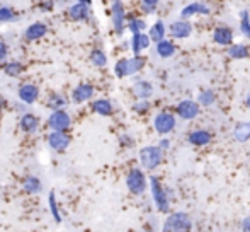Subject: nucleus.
Listing matches in <instances>:
<instances>
[{
    "instance_id": "1",
    "label": "nucleus",
    "mask_w": 250,
    "mask_h": 232,
    "mask_svg": "<svg viewBox=\"0 0 250 232\" xmlns=\"http://www.w3.org/2000/svg\"><path fill=\"white\" fill-rule=\"evenodd\" d=\"M191 229H192V222L188 213L175 212L167 217L162 232H191Z\"/></svg>"
},
{
    "instance_id": "2",
    "label": "nucleus",
    "mask_w": 250,
    "mask_h": 232,
    "mask_svg": "<svg viewBox=\"0 0 250 232\" xmlns=\"http://www.w3.org/2000/svg\"><path fill=\"white\" fill-rule=\"evenodd\" d=\"M162 157H164V152H162L157 145L143 147V149L140 150V162H142V166L148 171H153L160 166Z\"/></svg>"
},
{
    "instance_id": "3",
    "label": "nucleus",
    "mask_w": 250,
    "mask_h": 232,
    "mask_svg": "<svg viewBox=\"0 0 250 232\" xmlns=\"http://www.w3.org/2000/svg\"><path fill=\"white\" fill-rule=\"evenodd\" d=\"M150 188H151V196H153V202L157 205V209L160 212H168V205H170V200L167 196V189L160 185L158 178L151 176L150 178Z\"/></svg>"
},
{
    "instance_id": "4",
    "label": "nucleus",
    "mask_w": 250,
    "mask_h": 232,
    "mask_svg": "<svg viewBox=\"0 0 250 232\" xmlns=\"http://www.w3.org/2000/svg\"><path fill=\"white\" fill-rule=\"evenodd\" d=\"M111 21L112 27L118 34L125 33L126 27V9L123 0H111Z\"/></svg>"
},
{
    "instance_id": "5",
    "label": "nucleus",
    "mask_w": 250,
    "mask_h": 232,
    "mask_svg": "<svg viewBox=\"0 0 250 232\" xmlns=\"http://www.w3.org/2000/svg\"><path fill=\"white\" fill-rule=\"evenodd\" d=\"M48 126L51 128V132H66L72 126V116L65 110H55L48 118Z\"/></svg>"
},
{
    "instance_id": "6",
    "label": "nucleus",
    "mask_w": 250,
    "mask_h": 232,
    "mask_svg": "<svg viewBox=\"0 0 250 232\" xmlns=\"http://www.w3.org/2000/svg\"><path fill=\"white\" fill-rule=\"evenodd\" d=\"M126 186L133 195H142L146 189V178L142 169H131L126 176Z\"/></svg>"
},
{
    "instance_id": "7",
    "label": "nucleus",
    "mask_w": 250,
    "mask_h": 232,
    "mask_svg": "<svg viewBox=\"0 0 250 232\" xmlns=\"http://www.w3.org/2000/svg\"><path fill=\"white\" fill-rule=\"evenodd\" d=\"M153 126H155V132L160 133V135H167L170 133L172 130L175 128V116L168 111H162L155 116L153 119Z\"/></svg>"
},
{
    "instance_id": "8",
    "label": "nucleus",
    "mask_w": 250,
    "mask_h": 232,
    "mask_svg": "<svg viewBox=\"0 0 250 232\" xmlns=\"http://www.w3.org/2000/svg\"><path fill=\"white\" fill-rule=\"evenodd\" d=\"M17 97H19L21 103L26 104V106L34 104L38 101V97H40V87L31 82L22 84V86L19 87V91H17Z\"/></svg>"
},
{
    "instance_id": "9",
    "label": "nucleus",
    "mask_w": 250,
    "mask_h": 232,
    "mask_svg": "<svg viewBox=\"0 0 250 232\" xmlns=\"http://www.w3.org/2000/svg\"><path fill=\"white\" fill-rule=\"evenodd\" d=\"M167 31L170 33L172 38H175V40H186V38L191 36L192 24L186 19H179V21H175V23H172Z\"/></svg>"
},
{
    "instance_id": "10",
    "label": "nucleus",
    "mask_w": 250,
    "mask_h": 232,
    "mask_svg": "<svg viewBox=\"0 0 250 232\" xmlns=\"http://www.w3.org/2000/svg\"><path fill=\"white\" fill-rule=\"evenodd\" d=\"M48 145L55 152H65L70 145V135H66V132H51L48 135Z\"/></svg>"
},
{
    "instance_id": "11",
    "label": "nucleus",
    "mask_w": 250,
    "mask_h": 232,
    "mask_svg": "<svg viewBox=\"0 0 250 232\" xmlns=\"http://www.w3.org/2000/svg\"><path fill=\"white\" fill-rule=\"evenodd\" d=\"M94 93H96V89H94L92 84H87V82L79 84L72 93V101L77 104H82V103H85V101L92 99Z\"/></svg>"
},
{
    "instance_id": "12",
    "label": "nucleus",
    "mask_w": 250,
    "mask_h": 232,
    "mask_svg": "<svg viewBox=\"0 0 250 232\" xmlns=\"http://www.w3.org/2000/svg\"><path fill=\"white\" fill-rule=\"evenodd\" d=\"M175 111H177V115L181 116L182 119H194L196 116L199 115V104L191 99H186L177 104Z\"/></svg>"
},
{
    "instance_id": "13",
    "label": "nucleus",
    "mask_w": 250,
    "mask_h": 232,
    "mask_svg": "<svg viewBox=\"0 0 250 232\" xmlns=\"http://www.w3.org/2000/svg\"><path fill=\"white\" fill-rule=\"evenodd\" d=\"M209 12H211V9L204 2H192L181 10V19L189 21L192 16H198V14H201V16H208Z\"/></svg>"
},
{
    "instance_id": "14",
    "label": "nucleus",
    "mask_w": 250,
    "mask_h": 232,
    "mask_svg": "<svg viewBox=\"0 0 250 232\" xmlns=\"http://www.w3.org/2000/svg\"><path fill=\"white\" fill-rule=\"evenodd\" d=\"M233 29L228 26H220L214 29L213 33V41L216 45H220V46H230V45H233Z\"/></svg>"
},
{
    "instance_id": "15",
    "label": "nucleus",
    "mask_w": 250,
    "mask_h": 232,
    "mask_svg": "<svg viewBox=\"0 0 250 232\" xmlns=\"http://www.w3.org/2000/svg\"><path fill=\"white\" fill-rule=\"evenodd\" d=\"M48 33V26L44 23H33L24 31V40L26 41H38L44 38Z\"/></svg>"
},
{
    "instance_id": "16",
    "label": "nucleus",
    "mask_w": 250,
    "mask_h": 232,
    "mask_svg": "<svg viewBox=\"0 0 250 232\" xmlns=\"http://www.w3.org/2000/svg\"><path fill=\"white\" fill-rule=\"evenodd\" d=\"M66 14H68V17L72 21H77V23H80V21H87V19H89L90 7L85 5V3L75 2L73 5H70L68 9H66Z\"/></svg>"
},
{
    "instance_id": "17",
    "label": "nucleus",
    "mask_w": 250,
    "mask_h": 232,
    "mask_svg": "<svg viewBox=\"0 0 250 232\" xmlns=\"http://www.w3.org/2000/svg\"><path fill=\"white\" fill-rule=\"evenodd\" d=\"M150 38L146 33H138V34H133L131 41H129V46H131L133 55H142V51L148 50L150 48Z\"/></svg>"
},
{
    "instance_id": "18",
    "label": "nucleus",
    "mask_w": 250,
    "mask_h": 232,
    "mask_svg": "<svg viewBox=\"0 0 250 232\" xmlns=\"http://www.w3.org/2000/svg\"><path fill=\"white\" fill-rule=\"evenodd\" d=\"M133 94L136 96V99H150L153 94V86L148 80H138L133 84Z\"/></svg>"
},
{
    "instance_id": "19",
    "label": "nucleus",
    "mask_w": 250,
    "mask_h": 232,
    "mask_svg": "<svg viewBox=\"0 0 250 232\" xmlns=\"http://www.w3.org/2000/svg\"><path fill=\"white\" fill-rule=\"evenodd\" d=\"M21 128H22V132L29 133V135H33V133L38 132V128H40V119H38L36 115L33 113H26L22 115V118H21Z\"/></svg>"
},
{
    "instance_id": "20",
    "label": "nucleus",
    "mask_w": 250,
    "mask_h": 232,
    "mask_svg": "<svg viewBox=\"0 0 250 232\" xmlns=\"http://www.w3.org/2000/svg\"><path fill=\"white\" fill-rule=\"evenodd\" d=\"M145 63H146V60L145 57H142V55H135V57H131V58H126V77L135 75L140 70H143Z\"/></svg>"
},
{
    "instance_id": "21",
    "label": "nucleus",
    "mask_w": 250,
    "mask_h": 232,
    "mask_svg": "<svg viewBox=\"0 0 250 232\" xmlns=\"http://www.w3.org/2000/svg\"><path fill=\"white\" fill-rule=\"evenodd\" d=\"M155 50H157V55L160 58H170L175 53V45L170 40H162L155 43Z\"/></svg>"
},
{
    "instance_id": "22",
    "label": "nucleus",
    "mask_w": 250,
    "mask_h": 232,
    "mask_svg": "<svg viewBox=\"0 0 250 232\" xmlns=\"http://www.w3.org/2000/svg\"><path fill=\"white\" fill-rule=\"evenodd\" d=\"M211 140H213V135H211L209 132H206V130H196V132H192L191 135H189V142L198 147L208 145Z\"/></svg>"
},
{
    "instance_id": "23",
    "label": "nucleus",
    "mask_w": 250,
    "mask_h": 232,
    "mask_svg": "<svg viewBox=\"0 0 250 232\" xmlns=\"http://www.w3.org/2000/svg\"><path fill=\"white\" fill-rule=\"evenodd\" d=\"M165 34H167V27L162 21H157L148 29V38L151 43H158V41L165 40Z\"/></svg>"
},
{
    "instance_id": "24",
    "label": "nucleus",
    "mask_w": 250,
    "mask_h": 232,
    "mask_svg": "<svg viewBox=\"0 0 250 232\" xmlns=\"http://www.w3.org/2000/svg\"><path fill=\"white\" fill-rule=\"evenodd\" d=\"M233 139L237 140L238 143H245L250 140V121H244L238 123L233 130Z\"/></svg>"
},
{
    "instance_id": "25",
    "label": "nucleus",
    "mask_w": 250,
    "mask_h": 232,
    "mask_svg": "<svg viewBox=\"0 0 250 232\" xmlns=\"http://www.w3.org/2000/svg\"><path fill=\"white\" fill-rule=\"evenodd\" d=\"M92 110H94V113H97L101 116H111L114 113V108H112L109 99H96L92 103Z\"/></svg>"
},
{
    "instance_id": "26",
    "label": "nucleus",
    "mask_w": 250,
    "mask_h": 232,
    "mask_svg": "<svg viewBox=\"0 0 250 232\" xmlns=\"http://www.w3.org/2000/svg\"><path fill=\"white\" fill-rule=\"evenodd\" d=\"M228 57L233 60H245L250 57V51H249V48L242 43L230 45V48H228Z\"/></svg>"
},
{
    "instance_id": "27",
    "label": "nucleus",
    "mask_w": 250,
    "mask_h": 232,
    "mask_svg": "<svg viewBox=\"0 0 250 232\" xmlns=\"http://www.w3.org/2000/svg\"><path fill=\"white\" fill-rule=\"evenodd\" d=\"M2 70L5 75L9 77H19L21 73L24 72V65L17 60H10V62H5L2 65Z\"/></svg>"
},
{
    "instance_id": "28",
    "label": "nucleus",
    "mask_w": 250,
    "mask_h": 232,
    "mask_svg": "<svg viewBox=\"0 0 250 232\" xmlns=\"http://www.w3.org/2000/svg\"><path fill=\"white\" fill-rule=\"evenodd\" d=\"M41 188H43V185H41V181L36 178V176H27V178L22 181V189L26 193H29V195L40 193Z\"/></svg>"
},
{
    "instance_id": "29",
    "label": "nucleus",
    "mask_w": 250,
    "mask_h": 232,
    "mask_svg": "<svg viewBox=\"0 0 250 232\" xmlns=\"http://www.w3.org/2000/svg\"><path fill=\"white\" fill-rule=\"evenodd\" d=\"M66 97H63L62 94H51L50 97H48V101H46V104H48V108H50L51 111H55V110H63V108L66 106Z\"/></svg>"
},
{
    "instance_id": "30",
    "label": "nucleus",
    "mask_w": 250,
    "mask_h": 232,
    "mask_svg": "<svg viewBox=\"0 0 250 232\" xmlns=\"http://www.w3.org/2000/svg\"><path fill=\"white\" fill-rule=\"evenodd\" d=\"M126 27H128L133 34H138V33H145V29L148 26H146L145 19H140V17H131V19L128 21V24H126Z\"/></svg>"
},
{
    "instance_id": "31",
    "label": "nucleus",
    "mask_w": 250,
    "mask_h": 232,
    "mask_svg": "<svg viewBox=\"0 0 250 232\" xmlns=\"http://www.w3.org/2000/svg\"><path fill=\"white\" fill-rule=\"evenodd\" d=\"M90 62H92L94 67L102 69V67L107 65V57H105V53L101 50V48H96V50L90 51Z\"/></svg>"
},
{
    "instance_id": "32",
    "label": "nucleus",
    "mask_w": 250,
    "mask_h": 232,
    "mask_svg": "<svg viewBox=\"0 0 250 232\" xmlns=\"http://www.w3.org/2000/svg\"><path fill=\"white\" fill-rule=\"evenodd\" d=\"M16 17H17V14L12 7H9V5L0 7V24L12 23V21H16Z\"/></svg>"
},
{
    "instance_id": "33",
    "label": "nucleus",
    "mask_w": 250,
    "mask_h": 232,
    "mask_svg": "<svg viewBox=\"0 0 250 232\" xmlns=\"http://www.w3.org/2000/svg\"><path fill=\"white\" fill-rule=\"evenodd\" d=\"M198 101L199 103L198 104H201V106H211V104L216 101V94L213 93L211 89H206V91H201L199 93V96H198Z\"/></svg>"
},
{
    "instance_id": "34",
    "label": "nucleus",
    "mask_w": 250,
    "mask_h": 232,
    "mask_svg": "<svg viewBox=\"0 0 250 232\" xmlns=\"http://www.w3.org/2000/svg\"><path fill=\"white\" fill-rule=\"evenodd\" d=\"M240 33L247 40H250V16L247 10H242L240 12Z\"/></svg>"
},
{
    "instance_id": "35",
    "label": "nucleus",
    "mask_w": 250,
    "mask_h": 232,
    "mask_svg": "<svg viewBox=\"0 0 250 232\" xmlns=\"http://www.w3.org/2000/svg\"><path fill=\"white\" fill-rule=\"evenodd\" d=\"M48 202H50V210H51V215H53V219H55L56 222H62V215H60L58 205H56L55 191H51V193H50V198H48Z\"/></svg>"
},
{
    "instance_id": "36",
    "label": "nucleus",
    "mask_w": 250,
    "mask_h": 232,
    "mask_svg": "<svg viewBox=\"0 0 250 232\" xmlns=\"http://www.w3.org/2000/svg\"><path fill=\"white\" fill-rule=\"evenodd\" d=\"M114 75L118 77V79H125V77H126V58H121V60H118V62H116Z\"/></svg>"
},
{
    "instance_id": "37",
    "label": "nucleus",
    "mask_w": 250,
    "mask_h": 232,
    "mask_svg": "<svg viewBox=\"0 0 250 232\" xmlns=\"http://www.w3.org/2000/svg\"><path fill=\"white\" fill-rule=\"evenodd\" d=\"M158 2H160V0H142V9H143V12H145V14L155 12V9H157Z\"/></svg>"
},
{
    "instance_id": "38",
    "label": "nucleus",
    "mask_w": 250,
    "mask_h": 232,
    "mask_svg": "<svg viewBox=\"0 0 250 232\" xmlns=\"http://www.w3.org/2000/svg\"><path fill=\"white\" fill-rule=\"evenodd\" d=\"M148 110H150L148 99H138V103H135V106H133V111H136V113H140V115L146 113Z\"/></svg>"
},
{
    "instance_id": "39",
    "label": "nucleus",
    "mask_w": 250,
    "mask_h": 232,
    "mask_svg": "<svg viewBox=\"0 0 250 232\" xmlns=\"http://www.w3.org/2000/svg\"><path fill=\"white\" fill-rule=\"evenodd\" d=\"M7 57H9V46L5 41H0V63L5 62Z\"/></svg>"
},
{
    "instance_id": "40",
    "label": "nucleus",
    "mask_w": 250,
    "mask_h": 232,
    "mask_svg": "<svg viewBox=\"0 0 250 232\" xmlns=\"http://www.w3.org/2000/svg\"><path fill=\"white\" fill-rule=\"evenodd\" d=\"M157 147L162 150V152H165V150L170 149V140H168V139H162L160 142H158V145H157Z\"/></svg>"
},
{
    "instance_id": "41",
    "label": "nucleus",
    "mask_w": 250,
    "mask_h": 232,
    "mask_svg": "<svg viewBox=\"0 0 250 232\" xmlns=\"http://www.w3.org/2000/svg\"><path fill=\"white\" fill-rule=\"evenodd\" d=\"M53 5H55V2H51V0H44V2L40 3V9L41 10H51Z\"/></svg>"
},
{
    "instance_id": "42",
    "label": "nucleus",
    "mask_w": 250,
    "mask_h": 232,
    "mask_svg": "<svg viewBox=\"0 0 250 232\" xmlns=\"http://www.w3.org/2000/svg\"><path fill=\"white\" fill-rule=\"evenodd\" d=\"M121 143H123V145H126V147H131L133 145V140L129 139L128 135H121Z\"/></svg>"
},
{
    "instance_id": "43",
    "label": "nucleus",
    "mask_w": 250,
    "mask_h": 232,
    "mask_svg": "<svg viewBox=\"0 0 250 232\" xmlns=\"http://www.w3.org/2000/svg\"><path fill=\"white\" fill-rule=\"evenodd\" d=\"M242 231H244V232H250V217L242 222Z\"/></svg>"
},
{
    "instance_id": "44",
    "label": "nucleus",
    "mask_w": 250,
    "mask_h": 232,
    "mask_svg": "<svg viewBox=\"0 0 250 232\" xmlns=\"http://www.w3.org/2000/svg\"><path fill=\"white\" fill-rule=\"evenodd\" d=\"M77 2H80V3H85V5H92V0H77Z\"/></svg>"
},
{
    "instance_id": "45",
    "label": "nucleus",
    "mask_w": 250,
    "mask_h": 232,
    "mask_svg": "<svg viewBox=\"0 0 250 232\" xmlns=\"http://www.w3.org/2000/svg\"><path fill=\"white\" fill-rule=\"evenodd\" d=\"M245 104H247V108H250V93L247 94V97H245Z\"/></svg>"
}]
</instances>
